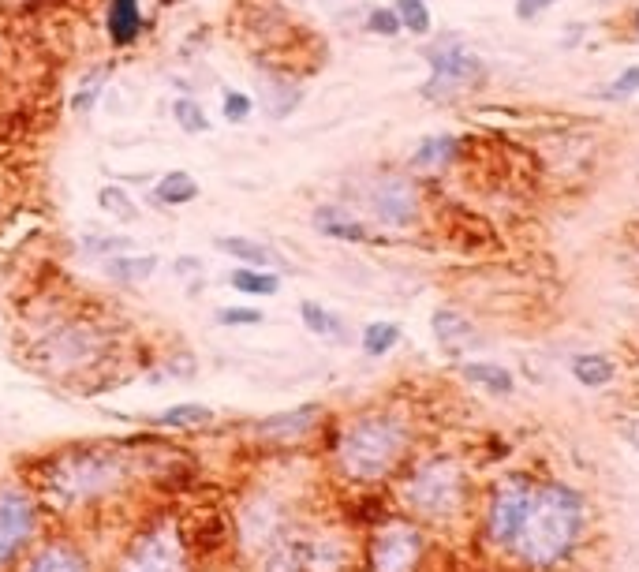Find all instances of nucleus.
<instances>
[{
  "mask_svg": "<svg viewBox=\"0 0 639 572\" xmlns=\"http://www.w3.org/2000/svg\"><path fill=\"white\" fill-rule=\"evenodd\" d=\"M583 531V501L568 487H535L524 528L516 535V554L531 569H550L576 546Z\"/></svg>",
  "mask_w": 639,
  "mask_h": 572,
  "instance_id": "obj_1",
  "label": "nucleus"
},
{
  "mask_svg": "<svg viewBox=\"0 0 639 572\" xmlns=\"http://www.w3.org/2000/svg\"><path fill=\"white\" fill-rule=\"evenodd\" d=\"M408 449V423L397 415H359L344 427L337 460L355 483H378L397 468Z\"/></svg>",
  "mask_w": 639,
  "mask_h": 572,
  "instance_id": "obj_2",
  "label": "nucleus"
},
{
  "mask_svg": "<svg viewBox=\"0 0 639 572\" xmlns=\"http://www.w3.org/2000/svg\"><path fill=\"white\" fill-rule=\"evenodd\" d=\"M124 457L109 453V449H75L64 457H53L38 475V487L53 505H86L98 501L101 494H109L113 487L124 483Z\"/></svg>",
  "mask_w": 639,
  "mask_h": 572,
  "instance_id": "obj_3",
  "label": "nucleus"
},
{
  "mask_svg": "<svg viewBox=\"0 0 639 572\" xmlns=\"http://www.w3.org/2000/svg\"><path fill=\"white\" fill-rule=\"evenodd\" d=\"M404 498L419 516H453L464 505V472L453 460H426L412 472Z\"/></svg>",
  "mask_w": 639,
  "mask_h": 572,
  "instance_id": "obj_4",
  "label": "nucleus"
},
{
  "mask_svg": "<svg viewBox=\"0 0 639 572\" xmlns=\"http://www.w3.org/2000/svg\"><path fill=\"white\" fill-rule=\"evenodd\" d=\"M116 572H191L184 535L172 528V524L146 528L139 539L128 546V554H124V561H120Z\"/></svg>",
  "mask_w": 639,
  "mask_h": 572,
  "instance_id": "obj_5",
  "label": "nucleus"
},
{
  "mask_svg": "<svg viewBox=\"0 0 639 572\" xmlns=\"http://www.w3.org/2000/svg\"><path fill=\"white\" fill-rule=\"evenodd\" d=\"M426 64H430V79H426L423 86L426 98H449L456 90H468V86H475L483 79L479 57H471L456 38H441V42L426 53Z\"/></svg>",
  "mask_w": 639,
  "mask_h": 572,
  "instance_id": "obj_6",
  "label": "nucleus"
},
{
  "mask_svg": "<svg viewBox=\"0 0 639 572\" xmlns=\"http://www.w3.org/2000/svg\"><path fill=\"white\" fill-rule=\"evenodd\" d=\"M38 531V501L23 490H0V572L30 546Z\"/></svg>",
  "mask_w": 639,
  "mask_h": 572,
  "instance_id": "obj_7",
  "label": "nucleus"
},
{
  "mask_svg": "<svg viewBox=\"0 0 639 572\" xmlns=\"http://www.w3.org/2000/svg\"><path fill=\"white\" fill-rule=\"evenodd\" d=\"M423 561V535L412 524H389L370 539V572H415Z\"/></svg>",
  "mask_w": 639,
  "mask_h": 572,
  "instance_id": "obj_8",
  "label": "nucleus"
},
{
  "mask_svg": "<svg viewBox=\"0 0 639 572\" xmlns=\"http://www.w3.org/2000/svg\"><path fill=\"white\" fill-rule=\"evenodd\" d=\"M101 348V333L94 326H68L53 333V337H45L42 348H38V359H42L45 371H60L68 374L75 367H86V363H94Z\"/></svg>",
  "mask_w": 639,
  "mask_h": 572,
  "instance_id": "obj_9",
  "label": "nucleus"
},
{
  "mask_svg": "<svg viewBox=\"0 0 639 572\" xmlns=\"http://www.w3.org/2000/svg\"><path fill=\"white\" fill-rule=\"evenodd\" d=\"M370 214L382 221L385 229H412L419 217V191L404 176H382L370 187Z\"/></svg>",
  "mask_w": 639,
  "mask_h": 572,
  "instance_id": "obj_10",
  "label": "nucleus"
},
{
  "mask_svg": "<svg viewBox=\"0 0 639 572\" xmlns=\"http://www.w3.org/2000/svg\"><path fill=\"white\" fill-rule=\"evenodd\" d=\"M531 494H535V487L524 483V479H509V483H501V490H497L494 501H490V520H486V528H490V539H494V543H501V546L516 543V535H520V528H524Z\"/></svg>",
  "mask_w": 639,
  "mask_h": 572,
  "instance_id": "obj_11",
  "label": "nucleus"
},
{
  "mask_svg": "<svg viewBox=\"0 0 639 572\" xmlns=\"http://www.w3.org/2000/svg\"><path fill=\"white\" fill-rule=\"evenodd\" d=\"M23 572H94L90 558H86L79 546L71 543H45L38 546L27 561H23Z\"/></svg>",
  "mask_w": 639,
  "mask_h": 572,
  "instance_id": "obj_12",
  "label": "nucleus"
},
{
  "mask_svg": "<svg viewBox=\"0 0 639 572\" xmlns=\"http://www.w3.org/2000/svg\"><path fill=\"white\" fill-rule=\"evenodd\" d=\"M318 412H322L318 404H303V408H296V412L266 415L255 430L262 434V438H270V442H292V438L307 434V430L318 423Z\"/></svg>",
  "mask_w": 639,
  "mask_h": 572,
  "instance_id": "obj_13",
  "label": "nucleus"
},
{
  "mask_svg": "<svg viewBox=\"0 0 639 572\" xmlns=\"http://www.w3.org/2000/svg\"><path fill=\"white\" fill-rule=\"evenodd\" d=\"M311 221H314V229L322 232V236H329V240L367 244V225H363L359 217L348 214V210H341V206H318Z\"/></svg>",
  "mask_w": 639,
  "mask_h": 572,
  "instance_id": "obj_14",
  "label": "nucleus"
},
{
  "mask_svg": "<svg viewBox=\"0 0 639 572\" xmlns=\"http://www.w3.org/2000/svg\"><path fill=\"white\" fill-rule=\"evenodd\" d=\"M105 30H109V42L113 45H131L142 34V8L139 0H109V12H105Z\"/></svg>",
  "mask_w": 639,
  "mask_h": 572,
  "instance_id": "obj_15",
  "label": "nucleus"
},
{
  "mask_svg": "<svg viewBox=\"0 0 639 572\" xmlns=\"http://www.w3.org/2000/svg\"><path fill=\"white\" fill-rule=\"evenodd\" d=\"M430 329H434V341H438L445 352H460V348L475 344V326H471V322L460 315V311H449V307L434 311V318H430Z\"/></svg>",
  "mask_w": 639,
  "mask_h": 572,
  "instance_id": "obj_16",
  "label": "nucleus"
},
{
  "mask_svg": "<svg viewBox=\"0 0 639 572\" xmlns=\"http://www.w3.org/2000/svg\"><path fill=\"white\" fill-rule=\"evenodd\" d=\"M217 251L236 258L240 266H255V270H262V266H281V258H277L273 247L258 244V240H247V236H217Z\"/></svg>",
  "mask_w": 639,
  "mask_h": 572,
  "instance_id": "obj_17",
  "label": "nucleus"
},
{
  "mask_svg": "<svg viewBox=\"0 0 639 572\" xmlns=\"http://www.w3.org/2000/svg\"><path fill=\"white\" fill-rule=\"evenodd\" d=\"M154 199L161 206H184V202L199 199V184H195L191 172H165L154 187Z\"/></svg>",
  "mask_w": 639,
  "mask_h": 572,
  "instance_id": "obj_18",
  "label": "nucleus"
},
{
  "mask_svg": "<svg viewBox=\"0 0 639 572\" xmlns=\"http://www.w3.org/2000/svg\"><path fill=\"white\" fill-rule=\"evenodd\" d=\"M228 285L243 296H273L281 288V277L270 270H255V266H236V270H228Z\"/></svg>",
  "mask_w": 639,
  "mask_h": 572,
  "instance_id": "obj_19",
  "label": "nucleus"
},
{
  "mask_svg": "<svg viewBox=\"0 0 639 572\" xmlns=\"http://www.w3.org/2000/svg\"><path fill=\"white\" fill-rule=\"evenodd\" d=\"M456 154H460V143H456L453 135H430L412 154V165L415 169H441V165L456 161Z\"/></svg>",
  "mask_w": 639,
  "mask_h": 572,
  "instance_id": "obj_20",
  "label": "nucleus"
},
{
  "mask_svg": "<svg viewBox=\"0 0 639 572\" xmlns=\"http://www.w3.org/2000/svg\"><path fill=\"white\" fill-rule=\"evenodd\" d=\"M460 374L468 378L471 386L486 389V393H497V397H509L512 393V374L497 363H464Z\"/></svg>",
  "mask_w": 639,
  "mask_h": 572,
  "instance_id": "obj_21",
  "label": "nucleus"
},
{
  "mask_svg": "<svg viewBox=\"0 0 639 572\" xmlns=\"http://www.w3.org/2000/svg\"><path fill=\"white\" fill-rule=\"evenodd\" d=\"M303 101V90L296 83H284V79H266V90H262V105L273 120H284V116L296 109Z\"/></svg>",
  "mask_w": 639,
  "mask_h": 572,
  "instance_id": "obj_22",
  "label": "nucleus"
},
{
  "mask_svg": "<svg viewBox=\"0 0 639 572\" xmlns=\"http://www.w3.org/2000/svg\"><path fill=\"white\" fill-rule=\"evenodd\" d=\"M157 270V258L154 255H113L105 262V273L113 277V281H146L150 273Z\"/></svg>",
  "mask_w": 639,
  "mask_h": 572,
  "instance_id": "obj_23",
  "label": "nucleus"
},
{
  "mask_svg": "<svg viewBox=\"0 0 639 572\" xmlns=\"http://www.w3.org/2000/svg\"><path fill=\"white\" fill-rule=\"evenodd\" d=\"M572 374H576V382H583L587 389H602L613 382L617 367H613V359L606 356H576L572 359Z\"/></svg>",
  "mask_w": 639,
  "mask_h": 572,
  "instance_id": "obj_24",
  "label": "nucleus"
},
{
  "mask_svg": "<svg viewBox=\"0 0 639 572\" xmlns=\"http://www.w3.org/2000/svg\"><path fill=\"white\" fill-rule=\"evenodd\" d=\"M213 419V408L206 404H172L165 408L161 415H154L150 423L154 427H202V423H210Z\"/></svg>",
  "mask_w": 639,
  "mask_h": 572,
  "instance_id": "obj_25",
  "label": "nucleus"
},
{
  "mask_svg": "<svg viewBox=\"0 0 639 572\" xmlns=\"http://www.w3.org/2000/svg\"><path fill=\"white\" fill-rule=\"evenodd\" d=\"M397 341H400L397 322H370V326L363 329V352H367L370 359L393 352V348H397Z\"/></svg>",
  "mask_w": 639,
  "mask_h": 572,
  "instance_id": "obj_26",
  "label": "nucleus"
},
{
  "mask_svg": "<svg viewBox=\"0 0 639 572\" xmlns=\"http://www.w3.org/2000/svg\"><path fill=\"white\" fill-rule=\"evenodd\" d=\"M299 318H303V326L311 329V333H318V337H341V318L329 315L322 303L303 300L299 303Z\"/></svg>",
  "mask_w": 639,
  "mask_h": 572,
  "instance_id": "obj_27",
  "label": "nucleus"
},
{
  "mask_svg": "<svg viewBox=\"0 0 639 572\" xmlns=\"http://www.w3.org/2000/svg\"><path fill=\"white\" fill-rule=\"evenodd\" d=\"M393 12H397L400 27L408 30V34H419V38H423V34H430V27H434L426 0H397Z\"/></svg>",
  "mask_w": 639,
  "mask_h": 572,
  "instance_id": "obj_28",
  "label": "nucleus"
},
{
  "mask_svg": "<svg viewBox=\"0 0 639 572\" xmlns=\"http://www.w3.org/2000/svg\"><path fill=\"white\" fill-rule=\"evenodd\" d=\"M172 116H176L180 131H187V135H202V131H210V116H206V109H202L195 98H176Z\"/></svg>",
  "mask_w": 639,
  "mask_h": 572,
  "instance_id": "obj_29",
  "label": "nucleus"
},
{
  "mask_svg": "<svg viewBox=\"0 0 639 572\" xmlns=\"http://www.w3.org/2000/svg\"><path fill=\"white\" fill-rule=\"evenodd\" d=\"M98 202H101V210H109V214L120 217V221H139L135 202H131V195L128 191H120V187H101Z\"/></svg>",
  "mask_w": 639,
  "mask_h": 572,
  "instance_id": "obj_30",
  "label": "nucleus"
},
{
  "mask_svg": "<svg viewBox=\"0 0 639 572\" xmlns=\"http://www.w3.org/2000/svg\"><path fill=\"white\" fill-rule=\"evenodd\" d=\"M255 113V101L247 98L243 90H225V101H221V116H225L228 124H243V120H251Z\"/></svg>",
  "mask_w": 639,
  "mask_h": 572,
  "instance_id": "obj_31",
  "label": "nucleus"
},
{
  "mask_svg": "<svg viewBox=\"0 0 639 572\" xmlns=\"http://www.w3.org/2000/svg\"><path fill=\"white\" fill-rule=\"evenodd\" d=\"M367 30L370 34H382V38H397L404 27H400V19L393 8H374V12L367 15Z\"/></svg>",
  "mask_w": 639,
  "mask_h": 572,
  "instance_id": "obj_32",
  "label": "nucleus"
},
{
  "mask_svg": "<svg viewBox=\"0 0 639 572\" xmlns=\"http://www.w3.org/2000/svg\"><path fill=\"white\" fill-rule=\"evenodd\" d=\"M131 240L128 236H94V240H83V251L90 255H128Z\"/></svg>",
  "mask_w": 639,
  "mask_h": 572,
  "instance_id": "obj_33",
  "label": "nucleus"
},
{
  "mask_svg": "<svg viewBox=\"0 0 639 572\" xmlns=\"http://www.w3.org/2000/svg\"><path fill=\"white\" fill-rule=\"evenodd\" d=\"M639 94V68H625V72L613 79V86H606V98L613 101H628Z\"/></svg>",
  "mask_w": 639,
  "mask_h": 572,
  "instance_id": "obj_34",
  "label": "nucleus"
},
{
  "mask_svg": "<svg viewBox=\"0 0 639 572\" xmlns=\"http://www.w3.org/2000/svg\"><path fill=\"white\" fill-rule=\"evenodd\" d=\"M217 322H221V326H258V322H262V311H258V307H221V311H217Z\"/></svg>",
  "mask_w": 639,
  "mask_h": 572,
  "instance_id": "obj_35",
  "label": "nucleus"
},
{
  "mask_svg": "<svg viewBox=\"0 0 639 572\" xmlns=\"http://www.w3.org/2000/svg\"><path fill=\"white\" fill-rule=\"evenodd\" d=\"M101 79H105V72H98V75H94V83L83 86V90L75 94V101H71V109H75V113H79V116H83L86 109H90V105L98 101V86H101Z\"/></svg>",
  "mask_w": 639,
  "mask_h": 572,
  "instance_id": "obj_36",
  "label": "nucleus"
},
{
  "mask_svg": "<svg viewBox=\"0 0 639 572\" xmlns=\"http://www.w3.org/2000/svg\"><path fill=\"white\" fill-rule=\"evenodd\" d=\"M554 0H516V19H535L550 8Z\"/></svg>",
  "mask_w": 639,
  "mask_h": 572,
  "instance_id": "obj_37",
  "label": "nucleus"
},
{
  "mask_svg": "<svg viewBox=\"0 0 639 572\" xmlns=\"http://www.w3.org/2000/svg\"><path fill=\"white\" fill-rule=\"evenodd\" d=\"M625 438L639 449V419H632V423H628V427H625Z\"/></svg>",
  "mask_w": 639,
  "mask_h": 572,
  "instance_id": "obj_38",
  "label": "nucleus"
},
{
  "mask_svg": "<svg viewBox=\"0 0 639 572\" xmlns=\"http://www.w3.org/2000/svg\"><path fill=\"white\" fill-rule=\"evenodd\" d=\"M195 266H199V258H176V270L180 273H191Z\"/></svg>",
  "mask_w": 639,
  "mask_h": 572,
  "instance_id": "obj_39",
  "label": "nucleus"
},
{
  "mask_svg": "<svg viewBox=\"0 0 639 572\" xmlns=\"http://www.w3.org/2000/svg\"><path fill=\"white\" fill-rule=\"evenodd\" d=\"M636 27H639V15H636Z\"/></svg>",
  "mask_w": 639,
  "mask_h": 572,
  "instance_id": "obj_40",
  "label": "nucleus"
}]
</instances>
